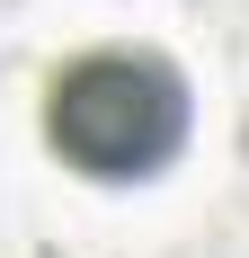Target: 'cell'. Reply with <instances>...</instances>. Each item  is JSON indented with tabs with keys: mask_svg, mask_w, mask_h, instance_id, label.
<instances>
[{
	"mask_svg": "<svg viewBox=\"0 0 249 258\" xmlns=\"http://www.w3.org/2000/svg\"><path fill=\"white\" fill-rule=\"evenodd\" d=\"M187 72L151 45H89L45 89V143L80 178H151L187 143Z\"/></svg>",
	"mask_w": 249,
	"mask_h": 258,
	"instance_id": "6da1fadb",
	"label": "cell"
}]
</instances>
